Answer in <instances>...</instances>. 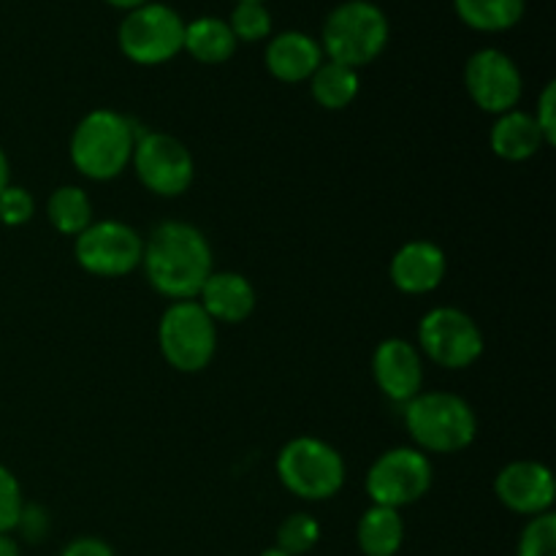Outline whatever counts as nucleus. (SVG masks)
Returning <instances> with one entry per match:
<instances>
[{"mask_svg": "<svg viewBox=\"0 0 556 556\" xmlns=\"http://www.w3.org/2000/svg\"><path fill=\"white\" fill-rule=\"evenodd\" d=\"M141 266L161 296L190 302L212 275V248L204 233L182 220H166L152 228L144 242Z\"/></svg>", "mask_w": 556, "mask_h": 556, "instance_id": "f257e3e1", "label": "nucleus"}, {"mask_svg": "<svg viewBox=\"0 0 556 556\" xmlns=\"http://www.w3.org/2000/svg\"><path fill=\"white\" fill-rule=\"evenodd\" d=\"M139 134L125 114L114 109H96L76 123L68 155L76 172L96 182L119 177L130 163Z\"/></svg>", "mask_w": 556, "mask_h": 556, "instance_id": "f03ea898", "label": "nucleus"}, {"mask_svg": "<svg viewBox=\"0 0 556 556\" xmlns=\"http://www.w3.org/2000/svg\"><path fill=\"white\" fill-rule=\"evenodd\" d=\"M405 427L424 454H459L478 434L470 402L451 391H421L405 405Z\"/></svg>", "mask_w": 556, "mask_h": 556, "instance_id": "7ed1b4c3", "label": "nucleus"}, {"mask_svg": "<svg viewBox=\"0 0 556 556\" xmlns=\"http://www.w3.org/2000/svg\"><path fill=\"white\" fill-rule=\"evenodd\" d=\"M389 16L369 0H348L329 11L320 30V49L331 63L364 68L383 54L389 43Z\"/></svg>", "mask_w": 556, "mask_h": 556, "instance_id": "20e7f679", "label": "nucleus"}, {"mask_svg": "<svg viewBox=\"0 0 556 556\" xmlns=\"http://www.w3.org/2000/svg\"><path fill=\"white\" fill-rule=\"evenodd\" d=\"M277 478L296 497L320 503L345 483V459L334 445L318 438H293L277 454Z\"/></svg>", "mask_w": 556, "mask_h": 556, "instance_id": "39448f33", "label": "nucleus"}, {"mask_svg": "<svg viewBox=\"0 0 556 556\" xmlns=\"http://www.w3.org/2000/svg\"><path fill=\"white\" fill-rule=\"evenodd\" d=\"M157 348L177 372H201L217 351V324L195 299L172 302L157 324Z\"/></svg>", "mask_w": 556, "mask_h": 556, "instance_id": "423d86ee", "label": "nucleus"}, {"mask_svg": "<svg viewBox=\"0 0 556 556\" xmlns=\"http://www.w3.org/2000/svg\"><path fill=\"white\" fill-rule=\"evenodd\" d=\"M185 20L166 3H144L119 22V52L136 65H163L182 52Z\"/></svg>", "mask_w": 556, "mask_h": 556, "instance_id": "0eeeda50", "label": "nucleus"}, {"mask_svg": "<svg viewBox=\"0 0 556 556\" xmlns=\"http://www.w3.org/2000/svg\"><path fill=\"white\" fill-rule=\"evenodd\" d=\"M418 351L443 369H467L481 358L483 331L465 309L434 307L418 324Z\"/></svg>", "mask_w": 556, "mask_h": 556, "instance_id": "6e6552de", "label": "nucleus"}, {"mask_svg": "<svg viewBox=\"0 0 556 556\" xmlns=\"http://www.w3.org/2000/svg\"><path fill=\"white\" fill-rule=\"evenodd\" d=\"M429 489H432V462L424 451L410 445L380 454L367 472L369 500L383 508H407L427 497Z\"/></svg>", "mask_w": 556, "mask_h": 556, "instance_id": "1a4fd4ad", "label": "nucleus"}, {"mask_svg": "<svg viewBox=\"0 0 556 556\" xmlns=\"http://www.w3.org/2000/svg\"><path fill=\"white\" fill-rule=\"evenodd\" d=\"M130 163L136 168V177L150 193L161 199H177L188 193L195 177V163L188 147L172 134H141L136 139Z\"/></svg>", "mask_w": 556, "mask_h": 556, "instance_id": "9d476101", "label": "nucleus"}, {"mask_svg": "<svg viewBox=\"0 0 556 556\" xmlns=\"http://www.w3.org/2000/svg\"><path fill=\"white\" fill-rule=\"evenodd\" d=\"M74 255L87 275L125 277L141 266L144 239L123 220H98L76 237Z\"/></svg>", "mask_w": 556, "mask_h": 556, "instance_id": "9b49d317", "label": "nucleus"}, {"mask_svg": "<svg viewBox=\"0 0 556 556\" xmlns=\"http://www.w3.org/2000/svg\"><path fill=\"white\" fill-rule=\"evenodd\" d=\"M465 87L481 112L505 114L519 106L525 79L519 65L500 49H478L465 65Z\"/></svg>", "mask_w": 556, "mask_h": 556, "instance_id": "f8f14e48", "label": "nucleus"}, {"mask_svg": "<svg viewBox=\"0 0 556 556\" xmlns=\"http://www.w3.org/2000/svg\"><path fill=\"white\" fill-rule=\"evenodd\" d=\"M500 503L519 516L548 514L556 497L554 476L546 465L532 459H519L505 465L494 481Z\"/></svg>", "mask_w": 556, "mask_h": 556, "instance_id": "ddd939ff", "label": "nucleus"}, {"mask_svg": "<svg viewBox=\"0 0 556 556\" xmlns=\"http://www.w3.org/2000/svg\"><path fill=\"white\" fill-rule=\"evenodd\" d=\"M372 378L380 394L407 405L424 391V356L413 342L389 337L372 353Z\"/></svg>", "mask_w": 556, "mask_h": 556, "instance_id": "4468645a", "label": "nucleus"}, {"mask_svg": "<svg viewBox=\"0 0 556 556\" xmlns=\"http://www.w3.org/2000/svg\"><path fill=\"white\" fill-rule=\"evenodd\" d=\"M391 282L407 296H424L440 288L448 271V258L443 248L427 239L405 242L391 258Z\"/></svg>", "mask_w": 556, "mask_h": 556, "instance_id": "2eb2a0df", "label": "nucleus"}, {"mask_svg": "<svg viewBox=\"0 0 556 556\" xmlns=\"http://www.w3.org/2000/svg\"><path fill=\"white\" fill-rule=\"evenodd\" d=\"M264 63L275 79L286 81V85H299V81H309V76L324 63V49H320L318 38H313L309 33L286 30L277 33L266 43Z\"/></svg>", "mask_w": 556, "mask_h": 556, "instance_id": "dca6fc26", "label": "nucleus"}, {"mask_svg": "<svg viewBox=\"0 0 556 556\" xmlns=\"http://www.w3.org/2000/svg\"><path fill=\"white\" fill-rule=\"evenodd\" d=\"M195 302L215 324H242L255 309V288L239 271H212Z\"/></svg>", "mask_w": 556, "mask_h": 556, "instance_id": "f3484780", "label": "nucleus"}, {"mask_svg": "<svg viewBox=\"0 0 556 556\" xmlns=\"http://www.w3.org/2000/svg\"><path fill=\"white\" fill-rule=\"evenodd\" d=\"M489 144H492L494 155L503 161L521 163L535 157L546 147V139L530 112L510 109V112L497 114V123L492 125V134H489Z\"/></svg>", "mask_w": 556, "mask_h": 556, "instance_id": "a211bd4d", "label": "nucleus"}, {"mask_svg": "<svg viewBox=\"0 0 556 556\" xmlns=\"http://www.w3.org/2000/svg\"><path fill=\"white\" fill-rule=\"evenodd\" d=\"M237 38L231 27L220 16H199L193 22H185V41L182 52L199 60L204 65H220L233 58L237 52Z\"/></svg>", "mask_w": 556, "mask_h": 556, "instance_id": "6ab92c4d", "label": "nucleus"}, {"mask_svg": "<svg viewBox=\"0 0 556 556\" xmlns=\"http://www.w3.org/2000/svg\"><path fill=\"white\" fill-rule=\"evenodd\" d=\"M356 543L364 556H396L405 543V521L400 510L372 505L356 527Z\"/></svg>", "mask_w": 556, "mask_h": 556, "instance_id": "aec40b11", "label": "nucleus"}, {"mask_svg": "<svg viewBox=\"0 0 556 556\" xmlns=\"http://www.w3.org/2000/svg\"><path fill=\"white\" fill-rule=\"evenodd\" d=\"M358 90H362V79H358L356 68H348L342 63H331L324 60L313 76H309V92H313L315 103L329 112H340L356 101Z\"/></svg>", "mask_w": 556, "mask_h": 556, "instance_id": "412c9836", "label": "nucleus"}, {"mask_svg": "<svg viewBox=\"0 0 556 556\" xmlns=\"http://www.w3.org/2000/svg\"><path fill=\"white\" fill-rule=\"evenodd\" d=\"M454 9L472 30L505 33L519 25L527 0H454Z\"/></svg>", "mask_w": 556, "mask_h": 556, "instance_id": "4be33fe9", "label": "nucleus"}, {"mask_svg": "<svg viewBox=\"0 0 556 556\" xmlns=\"http://www.w3.org/2000/svg\"><path fill=\"white\" fill-rule=\"evenodd\" d=\"M47 217L52 228L65 237H79L92 223V201L79 185H63L52 190L47 201Z\"/></svg>", "mask_w": 556, "mask_h": 556, "instance_id": "5701e85b", "label": "nucleus"}, {"mask_svg": "<svg viewBox=\"0 0 556 556\" xmlns=\"http://www.w3.org/2000/svg\"><path fill=\"white\" fill-rule=\"evenodd\" d=\"M320 541V525L309 514H291L286 516L277 527V546L288 556H304L313 552Z\"/></svg>", "mask_w": 556, "mask_h": 556, "instance_id": "b1692460", "label": "nucleus"}, {"mask_svg": "<svg viewBox=\"0 0 556 556\" xmlns=\"http://www.w3.org/2000/svg\"><path fill=\"white\" fill-rule=\"evenodd\" d=\"M228 27L237 41H264L271 36V14L264 3H237Z\"/></svg>", "mask_w": 556, "mask_h": 556, "instance_id": "393cba45", "label": "nucleus"}, {"mask_svg": "<svg viewBox=\"0 0 556 556\" xmlns=\"http://www.w3.org/2000/svg\"><path fill=\"white\" fill-rule=\"evenodd\" d=\"M516 556H556V516L552 510L527 521Z\"/></svg>", "mask_w": 556, "mask_h": 556, "instance_id": "a878e982", "label": "nucleus"}, {"mask_svg": "<svg viewBox=\"0 0 556 556\" xmlns=\"http://www.w3.org/2000/svg\"><path fill=\"white\" fill-rule=\"evenodd\" d=\"M22 508H25V497H22L20 481L9 467L0 465V535L16 530Z\"/></svg>", "mask_w": 556, "mask_h": 556, "instance_id": "bb28decb", "label": "nucleus"}, {"mask_svg": "<svg viewBox=\"0 0 556 556\" xmlns=\"http://www.w3.org/2000/svg\"><path fill=\"white\" fill-rule=\"evenodd\" d=\"M33 212H36V201H33L30 190L20 188V185H9L0 193V223L3 226H25V223L33 220Z\"/></svg>", "mask_w": 556, "mask_h": 556, "instance_id": "cd10ccee", "label": "nucleus"}, {"mask_svg": "<svg viewBox=\"0 0 556 556\" xmlns=\"http://www.w3.org/2000/svg\"><path fill=\"white\" fill-rule=\"evenodd\" d=\"M532 117H535L546 144L548 147L556 144V85L554 81H548V85L543 87L541 98H538V109Z\"/></svg>", "mask_w": 556, "mask_h": 556, "instance_id": "c85d7f7f", "label": "nucleus"}, {"mask_svg": "<svg viewBox=\"0 0 556 556\" xmlns=\"http://www.w3.org/2000/svg\"><path fill=\"white\" fill-rule=\"evenodd\" d=\"M16 530H20L22 535L27 538V541L41 543L43 538H47V532H49L47 510H43L41 505H25V508H22V516H20V525H16Z\"/></svg>", "mask_w": 556, "mask_h": 556, "instance_id": "c756f323", "label": "nucleus"}, {"mask_svg": "<svg viewBox=\"0 0 556 556\" xmlns=\"http://www.w3.org/2000/svg\"><path fill=\"white\" fill-rule=\"evenodd\" d=\"M60 556H114V552L101 538H74Z\"/></svg>", "mask_w": 556, "mask_h": 556, "instance_id": "7c9ffc66", "label": "nucleus"}, {"mask_svg": "<svg viewBox=\"0 0 556 556\" xmlns=\"http://www.w3.org/2000/svg\"><path fill=\"white\" fill-rule=\"evenodd\" d=\"M11 185V166H9V157H5L3 147H0V193Z\"/></svg>", "mask_w": 556, "mask_h": 556, "instance_id": "2f4dec72", "label": "nucleus"}, {"mask_svg": "<svg viewBox=\"0 0 556 556\" xmlns=\"http://www.w3.org/2000/svg\"><path fill=\"white\" fill-rule=\"evenodd\" d=\"M0 556H20V546L11 535H0Z\"/></svg>", "mask_w": 556, "mask_h": 556, "instance_id": "473e14b6", "label": "nucleus"}, {"mask_svg": "<svg viewBox=\"0 0 556 556\" xmlns=\"http://www.w3.org/2000/svg\"><path fill=\"white\" fill-rule=\"evenodd\" d=\"M109 5H114V9H123V11H134L139 9V5L150 3V0H106Z\"/></svg>", "mask_w": 556, "mask_h": 556, "instance_id": "72a5a7b5", "label": "nucleus"}, {"mask_svg": "<svg viewBox=\"0 0 556 556\" xmlns=\"http://www.w3.org/2000/svg\"><path fill=\"white\" fill-rule=\"evenodd\" d=\"M261 556H288V554H282L280 548L271 546V548H266V552H261Z\"/></svg>", "mask_w": 556, "mask_h": 556, "instance_id": "f704fd0d", "label": "nucleus"}, {"mask_svg": "<svg viewBox=\"0 0 556 556\" xmlns=\"http://www.w3.org/2000/svg\"><path fill=\"white\" fill-rule=\"evenodd\" d=\"M237 3H264V0H237Z\"/></svg>", "mask_w": 556, "mask_h": 556, "instance_id": "c9c22d12", "label": "nucleus"}]
</instances>
